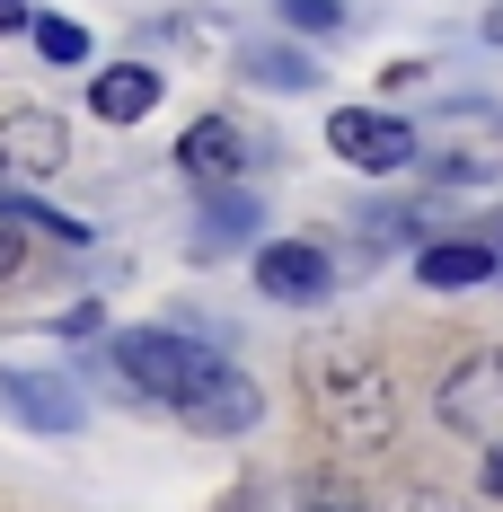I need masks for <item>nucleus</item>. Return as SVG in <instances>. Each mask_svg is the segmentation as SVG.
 <instances>
[{
    "label": "nucleus",
    "instance_id": "nucleus-21",
    "mask_svg": "<svg viewBox=\"0 0 503 512\" xmlns=\"http://www.w3.org/2000/svg\"><path fill=\"white\" fill-rule=\"evenodd\" d=\"M486 45H503V0H495V9H486Z\"/></svg>",
    "mask_w": 503,
    "mask_h": 512
},
{
    "label": "nucleus",
    "instance_id": "nucleus-11",
    "mask_svg": "<svg viewBox=\"0 0 503 512\" xmlns=\"http://www.w3.org/2000/svg\"><path fill=\"white\" fill-rule=\"evenodd\" d=\"M415 274H424V292H468V283L495 274V248H477V239H433V248L415 256Z\"/></svg>",
    "mask_w": 503,
    "mask_h": 512
},
{
    "label": "nucleus",
    "instance_id": "nucleus-17",
    "mask_svg": "<svg viewBox=\"0 0 503 512\" xmlns=\"http://www.w3.org/2000/svg\"><path fill=\"white\" fill-rule=\"evenodd\" d=\"M283 9V27H301V36H336L345 27V0H274Z\"/></svg>",
    "mask_w": 503,
    "mask_h": 512
},
{
    "label": "nucleus",
    "instance_id": "nucleus-16",
    "mask_svg": "<svg viewBox=\"0 0 503 512\" xmlns=\"http://www.w3.org/2000/svg\"><path fill=\"white\" fill-rule=\"evenodd\" d=\"M27 36H36L45 62H89V27L80 18H27Z\"/></svg>",
    "mask_w": 503,
    "mask_h": 512
},
{
    "label": "nucleus",
    "instance_id": "nucleus-2",
    "mask_svg": "<svg viewBox=\"0 0 503 512\" xmlns=\"http://www.w3.org/2000/svg\"><path fill=\"white\" fill-rule=\"evenodd\" d=\"M309 407H318V424L345 451H389V433H398V380L362 345H327L309 362Z\"/></svg>",
    "mask_w": 503,
    "mask_h": 512
},
{
    "label": "nucleus",
    "instance_id": "nucleus-9",
    "mask_svg": "<svg viewBox=\"0 0 503 512\" xmlns=\"http://www.w3.org/2000/svg\"><path fill=\"white\" fill-rule=\"evenodd\" d=\"M151 106H159V71L151 62H115V71L89 80V115H98V124H142Z\"/></svg>",
    "mask_w": 503,
    "mask_h": 512
},
{
    "label": "nucleus",
    "instance_id": "nucleus-20",
    "mask_svg": "<svg viewBox=\"0 0 503 512\" xmlns=\"http://www.w3.org/2000/svg\"><path fill=\"white\" fill-rule=\"evenodd\" d=\"M486 495H495V504H503V442H495V451H486Z\"/></svg>",
    "mask_w": 503,
    "mask_h": 512
},
{
    "label": "nucleus",
    "instance_id": "nucleus-13",
    "mask_svg": "<svg viewBox=\"0 0 503 512\" xmlns=\"http://www.w3.org/2000/svg\"><path fill=\"white\" fill-rule=\"evenodd\" d=\"M415 159L433 168V177H451V186H486V177H503V142H415Z\"/></svg>",
    "mask_w": 503,
    "mask_h": 512
},
{
    "label": "nucleus",
    "instance_id": "nucleus-19",
    "mask_svg": "<svg viewBox=\"0 0 503 512\" xmlns=\"http://www.w3.org/2000/svg\"><path fill=\"white\" fill-rule=\"evenodd\" d=\"M27 18H36V9H27V0H0V36H18V27H27Z\"/></svg>",
    "mask_w": 503,
    "mask_h": 512
},
{
    "label": "nucleus",
    "instance_id": "nucleus-12",
    "mask_svg": "<svg viewBox=\"0 0 503 512\" xmlns=\"http://www.w3.org/2000/svg\"><path fill=\"white\" fill-rule=\"evenodd\" d=\"M239 239H256V195L248 186H212L203 195V221H195V248H239Z\"/></svg>",
    "mask_w": 503,
    "mask_h": 512
},
{
    "label": "nucleus",
    "instance_id": "nucleus-10",
    "mask_svg": "<svg viewBox=\"0 0 503 512\" xmlns=\"http://www.w3.org/2000/svg\"><path fill=\"white\" fill-rule=\"evenodd\" d=\"M230 512H362L345 495V486H292V477H256V486H239V504Z\"/></svg>",
    "mask_w": 503,
    "mask_h": 512
},
{
    "label": "nucleus",
    "instance_id": "nucleus-5",
    "mask_svg": "<svg viewBox=\"0 0 503 512\" xmlns=\"http://www.w3.org/2000/svg\"><path fill=\"white\" fill-rule=\"evenodd\" d=\"M442 424L468 433V442H486V451L503 442V354H468L442 380Z\"/></svg>",
    "mask_w": 503,
    "mask_h": 512
},
{
    "label": "nucleus",
    "instance_id": "nucleus-4",
    "mask_svg": "<svg viewBox=\"0 0 503 512\" xmlns=\"http://www.w3.org/2000/svg\"><path fill=\"white\" fill-rule=\"evenodd\" d=\"M256 292L283 309H318L336 292V256L318 248V239H265L256 248Z\"/></svg>",
    "mask_w": 503,
    "mask_h": 512
},
{
    "label": "nucleus",
    "instance_id": "nucleus-8",
    "mask_svg": "<svg viewBox=\"0 0 503 512\" xmlns=\"http://www.w3.org/2000/svg\"><path fill=\"white\" fill-rule=\"evenodd\" d=\"M62 159H71L62 115H45V106H18V115H0V168H18V177H53Z\"/></svg>",
    "mask_w": 503,
    "mask_h": 512
},
{
    "label": "nucleus",
    "instance_id": "nucleus-15",
    "mask_svg": "<svg viewBox=\"0 0 503 512\" xmlns=\"http://www.w3.org/2000/svg\"><path fill=\"white\" fill-rule=\"evenodd\" d=\"M248 80H256V89H318V62L292 53V45H256L248 53Z\"/></svg>",
    "mask_w": 503,
    "mask_h": 512
},
{
    "label": "nucleus",
    "instance_id": "nucleus-6",
    "mask_svg": "<svg viewBox=\"0 0 503 512\" xmlns=\"http://www.w3.org/2000/svg\"><path fill=\"white\" fill-rule=\"evenodd\" d=\"M0 415H18L27 433H80L89 407H80V389L62 380V371H0Z\"/></svg>",
    "mask_w": 503,
    "mask_h": 512
},
{
    "label": "nucleus",
    "instance_id": "nucleus-1",
    "mask_svg": "<svg viewBox=\"0 0 503 512\" xmlns=\"http://www.w3.org/2000/svg\"><path fill=\"white\" fill-rule=\"evenodd\" d=\"M115 371H124V389L159 398L177 424H195L212 442H239V433L265 424V389L230 354L195 345L186 327H124L115 336Z\"/></svg>",
    "mask_w": 503,
    "mask_h": 512
},
{
    "label": "nucleus",
    "instance_id": "nucleus-3",
    "mask_svg": "<svg viewBox=\"0 0 503 512\" xmlns=\"http://www.w3.org/2000/svg\"><path fill=\"white\" fill-rule=\"evenodd\" d=\"M327 151L345 159V168H362V177H389V168L415 159V124L389 115V106H336L327 115Z\"/></svg>",
    "mask_w": 503,
    "mask_h": 512
},
{
    "label": "nucleus",
    "instance_id": "nucleus-18",
    "mask_svg": "<svg viewBox=\"0 0 503 512\" xmlns=\"http://www.w3.org/2000/svg\"><path fill=\"white\" fill-rule=\"evenodd\" d=\"M18 256H27V221H18V212H0V283L18 274Z\"/></svg>",
    "mask_w": 503,
    "mask_h": 512
},
{
    "label": "nucleus",
    "instance_id": "nucleus-7",
    "mask_svg": "<svg viewBox=\"0 0 503 512\" xmlns=\"http://www.w3.org/2000/svg\"><path fill=\"white\" fill-rule=\"evenodd\" d=\"M256 159H265V142H256L239 115H203V124H186V142H177V168H186V177H203V186L248 177Z\"/></svg>",
    "mask_w": 503,
    "mask_h": 512
},
{
    "label": "nucleus",
    "instance_id": "nucleus-14",
    "mask_svg": "<svg viewBox=\"0 0 503 512\" xmlns=\"http://www.w3.org/2000/svg\"><path fill=\"white\" fill-rule=\"evenodd\" d=\"M415 230H424V212H415V204H371V212H353V248H362V256L406 248Z\"/></svg>",
    "mask_w": 503,
    "mask_h": 512
}]
</instances>
